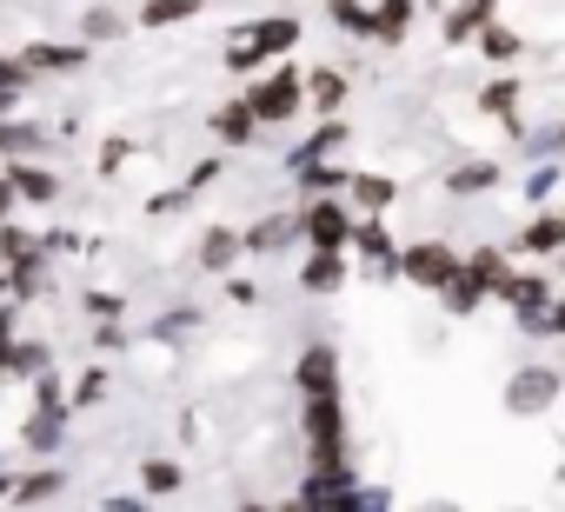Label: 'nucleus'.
<instances>
[{
  "mask_svg": "<svg viewBox=\"0 0 565 512\" xmlns=\"http://www.w3.org/2000/svg\"><path fill=\"white\" fill-rule=\"evenodd\" d=\"M558 386H565V380H558L552 366H525V373H519V380L505 386V413L532 419V413H545V406L558 399Z\"/></svg>",
  "mask_w": 565,
  "mask_h": 512,
  "instance_id": "obj_1",
  "label": "nucleus"
},
{
  "mask_svg": "<svg viewBox=\"0 0 565 512\" xmlns=\"http://www.w3.org/2000/svg\"><path fill=\"white\" fill-rule=\"evenodd\" d=\"M300 94H307V81L287 67V74H273L259 94H253V114L259 120H294V107H300Z\"/></svg>",
  "mask_w": 565,
  "mask_h": 512,
  "instance_id": "obj_2",
  "label": "nucleus"
},
{
  "mask_svg": "<svg viewBox=\"0 0 565 512\" xmlns=\"http://www.w3.org/2000/svg\"><path fill=\"white\" fill-rule=\"evenodd\" d=\"M399 267H406L413 280H426V287H452V274H459V260H452L446 246H433V239H426V246H413Z\"/></svg>",
  "mask_w": 565,
  "mask_h": 512,
  "instance_id": "obj_3",
  "label": "nucleus"
},
{
  "mask_svg": "<svg viewBox=\"0 0 565 512\" xmlns=\"http://www.w3.org/2000/svg\"><path fill=\"white\" fill-rule=\"evenodd\" d=\"M307 233H313V246H347V239H353V220H347V206L320 200V206L307 213Z\"/></svg>",
  "mask_w": 565,
  "mask_h": 512,
  "instance_id": "obj_4",
  "label": "nucleus"
},
{
  "mask_svg": "<svg viewBox=\"0 0 565 512\" xmlns=\"http://www.w3.org/2000/svg\"><path fill=\"white\" fill-rule=\"evenodd\" d=\"M340 280H347V260H340V246H320V253H313V267H307V287H313V294H333Z\"/></svg>",
  "mask_w": 565,
  "mask_h": 512,
  "instance_id": "obj_5",
  "label": "nucleus"
},
{
  "mask_svg": "<svg viewBox=\"0 0 565 512\" xmlns=\"http://www.w3.org/2000/svg\"><path fill=\"white\" fill-rule=\"evenodd\" d=\"M246 41H253L259 54H287V47L300 41V21H259V28H253Z\"/></svg>",
  "mask_w": 565,
  "mask_h": 512,
  "instance_id": "obj_6",
  "label": "nucleus"
},
{
  "mask_svg": "<svg viewBox=\"0 0 565 512\" xmlns=\"http://www.w3.org/2000/svg\"><path fill=\"white\" fill-rule=\"evenodd\" d=\"M300 386H307V393H333V353H327V346H313V353L300 360Z\"/></svg>",
  "mask_w": 565,
  "mask_h": 512,
  "instance_id": "obj_7",
  "label": "nucleus"
},
{
  "mask_svg": "<svg viewBox=\"0 0 565 512\" xmlns=\"http://www.w3.org/2000/svg\"><path fill=\"white\" fill-rule=\"evenodd\" d=\"M525 246H532V253H552V246H565V220H558V213L532 220V226H525Z\"/></svg>",
  "mask_w": 565,
  "mask_h": 512,
  "instance_id": "obj_8",
  "label": "nucleus"
},
{
  "mask_svg": "<svg viewBox=\"0 0 565 512\" xmlns=\"http://www.w3.org/2000/svg\"><path fill=\"white\" fill-rule=\"evenodd\" d=\"M186 14H193V0H147L140 21H147V28H167V21H186Z\"/></svg>",
  "mask_w": 565,
  "mask_h": 512,
  "instance_id": "obj_9",
  "label": "nucleus"
},
{
  "mask_svg": "<svg viewBox=\"0 0 565 512\" xmlns=\"http://www.w3.org/2000/svg\"><path fill=\"white\" fill-rule=\"evenodd\" d=\"M406 21H413V8H406V0H386V8H380V21H373V34H406Z\"/></svg>",
  "mask_w": 565,
  "mask_h": 512,
  "instance_id": "obj_10",
  "label": "nucleus"
},
{
  "mask_svg": "<svg viewBox=\"0 0 565 512\" xmlns=\"http://www.w3.org/2000/svg\"><path fill=\"white\" fill-rule=\"evenodd\" d=\"M307 94H313L320 107H340V100H347V81H340V74H313V81H307Z\"/></svg>",
  "mask_w": 565,
  "mask_h": 512,
  "instance_id": "obj_11",
  "label": "nucleus"
},
{
  "mask_svg": "<svg viewBox=\"0 0 565 512\" xmlns=\"http://www.w3.org/2000/svg\"><path fill=\"white\" fill-rule=\"evenodd\" d=\"M14 193H28V200H54V180H47V173H28V167H14Z\"/></svg>",
  "mask_w": 565,
  "mask_h": 512,
  "instance_id": "obj_12",
  "label": "nucleus"
},
{
  "mask_svg": "<svg viewBox=\"0 0 565 512\" xmlns=\"http://www.w3.org/2000/svg\"><path fill=\"white\" fill-rule=\"evenodd\" d=\"M0 147L8 153H41V134L34 127H0Z\"/></svg>",
  "mask_w": 565,
  "mask_h": 512,
  "instance_id": "obj_13",
  "label": "nucleus"
},
{
  "mask_svg": "<svg viewBox=\"0 0 565 512\" xmlns=\"http://www.w3.org/2000/svg\"><path fill=\"white\" fill-rule=\"evenodd\" d=\"M486 54H492V61H512V54H519V34H512V28H486Z\"/></svg>",
  "mask_w": 565,
  "mask_h": 512,
  "instance_id": "obj_14",
  "label": "nucleus"
},
{
  "mask_svg": "<svg viewBox=\"0 0 565 512\" xmlns=\"http://www.w3.org/2000/svg\"><path fill=\"white\" fill-rule=\"evenodd\" d=\"M253 120H259L253 107H233V114H220V134H226V140H246V134H253Z\"/></svg>",
  "mask_w": 565,
  "mask_h": 512,
  "instance_id": "obj_15",
  "label": "nucleus"
},
{
  "mask_svg": "<svg viewBox=\"0 0 565 512\" xmlns=\"http://www.w3.org/2000/svg\"><path fill=\"white\" fill-rule=\"evenodd\" d=\"M47 366V346H14L8 353V373H41Z\"/></svg>",
  "mask_w": 565,
  "mask_h": 512,
  "instance_id": "obj_16",
  "label": "nucleus"
},
{
  "mask_svg": "<svg viewBox=\"0 0 565 512\" xmlns=\"http://www.w3.org/2000/svg\"><path fill=\"white\" fill-rule=\"evenodd\" d=\"M479 100H486V114H512V100H519V94H512V81H492Z\"/></svg>",
  "mask_w": 565,
  "mask_h": 512,
  "instance_id": "obj_17",
  "label": "nucleus"
},
{
  "mask_svg": "<svg viewBox=\"0 0 565 512\" xmlns=\"http://www.w3.org/2000/svg\"><path fill=\"white\" fill-rule=\"evenodd\" d=\"M147 492H180V466H147Z\"/></svg>",
  "mask_w": 565,
  "mask_h": 512,
  "instance_id": "obj_18",
  "label": "nucleus"
},
{
  "mask_svg": "<svg viewBox=\"0 0 565 512\" xmlns=\"http://www.w3.org/2000/svg\"><path fill=\"white\" fill-rule=\"evenodd\" d=\"M452 186H459V193H479V186H492V167H459Z\"/></svg>",
  "mask_w": 565,
  "mask_h": 512,
  "instance_id": "obj_19",
  "label": "nucleus"
},
{
  "mask_svg": "<svg viewBox=\"0 0 565 512\" xmlns=\"http://www.w3.org/2000/svg\"><path fill=\"white\" fill-rule=\"evenodd\" d=\"M226 260H233V233H213L206 239V267H226Z\"/></svg>",
  "mask_w": 565,
  "mask_h": 512,
  "instance_id": "obj_20",
  "label": "nucleus"
},
{
  "mask_svg": "<svg viewBox=\"0 0 565 512\" xmlns=\"http://www.w3.org/2000/svg\"><path fill=\"white\" fill-rule=\"evenodd\" d=\"M353 193H360V200H366V206H386V200H393V186H386V180H360V186H353Z\"/></svg>",
  "mask_w": 565,
  "mask_h": 512,
  "instance_id": "obj_21",
  "label": "nucleus"
},
{
  "mask_svg": "<svg viewBox=\"0 0 565 512\" xmlns=\"http://www.w3.org/2000/svg\"><path fill=\"white\" fill-rule=\"evenodd\" d=\"M54 439H61V413L47 406V413H41V426H34V446H54Z\"/></svg>",
  "mask_w": 565,
  "mask_h": 512,
  "instance_id": "obj_22",
  "label": "nucleus"
},
{
  "mask_svg": "<svg viewBox=\"0 0 565 512\" xmlns=\"http://www.w3.org/2000/svg\"><path fill=\"white\" fill-rule=\"evenodd\" d=\"M54 492H61V479H54V472H41V479H28V486H21V499H54Z\"/></svg>",
  "mask_w": 565,
  "mask_h": 512,
  "instance_id": "obj_23",
  "label": "nucleus"
},
{
  "mask_svg": "<svg viewBox=\"0 0 565 512\" xmlns=\"http://www.w3.org/2000/svg\"><path fill=\"white\" fill-rule=\"evenodd\" d=\"M287 233H294V220H273V226H259V233H253V246H279Z\"/></svg>",
  "mask_w": 565,
  "mask_h": 512,
  "instance_id": "obj_24",
  "label": "nucleus"
},
{
  "mask_svg": "<svg viewBox=\"0 0 565 512\" xmlns=\"http://www.w3.org/2000/svg\"><path fill=\"white\" fill-rule=\"evenodd\" d=\"M333 21H340V28H366V14L353 8V0H333Z\"/></svg>",
  "mask_w": 565,
  "mask_h": 512,
  "instance_id": "obj_25",
  "label": "nucleus"
},
{
  "mask_svg": "<svg viewBox=\"0 0 565 512\" xmlns=\"http://www.w3.org/2000/svg\"><path fill=\"white\" fill-rule=\"evenodd\" d=\"M552 327H558V333H565V300H558V307H552Z\"/></svg>",
  "mask_w": 565,
  "mask_h": 512,
  "instance_id": "obj_26",
  "label": "nucleus"
},
{
  "mask_svg": "<svg viewBox=\"0 0 565 512\" xmlns=\"http://www.w3.org/2000/svg\"><path fill=\"white\" fill-rule=\"evenodd\" d=\"M8 107H14V87H0V114H8Z\"/></svg>",
  "mask_w": 565,
  "mask_h": 512,
  "instance_id": "obj_27",
  "label": "nucleus"
}]
</instances>
